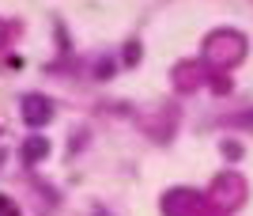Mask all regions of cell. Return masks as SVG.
I'll return each instance as SVG.
<instances>
[{"mask_svg":"<svg viewBox=\"0 0 253 216\" xmlns=\"http://www.w3.org/2000/svg\"><path fill=\"white\" fill-rule=\"evenodd\" d=\"M42 156H45V141H42V137H31V141H27V160H42Z\"/></svg>","mask_w":253,"mask_h":216,"instance_id":"2","label":"cell"},{"mask_svg":"<svg viewBox=\"0 0 253 216\" xmlns=\"http://www.w3.org/2000/svg\"><path fill=\"white\" fill-rule=\"evenodd\" d=\"M0 216H19V209L11 205V201H8L4 194H0Z\"/></svg>","mask_w":253,"mask_h":216,"instance_id":"3","label":"cell"},{"mask_svg":"<svg viewBox=\"0 0 253 216\" xmlns=\"http://www.w3.org/2000/svg\"><path fill=\"white\" fill-rule=\"evenodd\" d=\"M23 110H27V121H31V125H42V121H49V114H53L42 95H27L23 99Z\"/></svg>","mask_w":253,"mask_h":216,"instance_id":"1","label":"cell"}]
</instances>
